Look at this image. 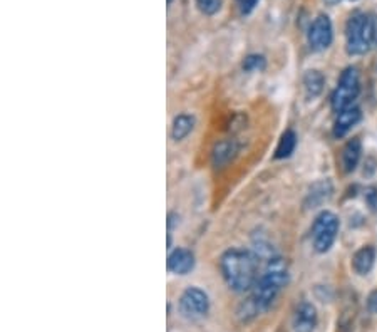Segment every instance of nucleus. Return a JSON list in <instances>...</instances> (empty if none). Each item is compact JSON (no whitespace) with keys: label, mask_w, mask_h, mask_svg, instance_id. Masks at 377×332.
Returning <instances> with one entry per match:
<instances>
[{"label":"nucleus","mask_w":377,"mask_h":332,"mask_svg":"<svg viewBox=\"0 0 377 332\" xmlns=\"http://www.w3.org/2000/svg\"><path fill=\"white\" fill-rule=\"evenodd\" d=\"M295 146H297V135H295L292 129H289V131H285L284 135H282L280 141H278L275 150V158L277 159L289 158L290 154L294 153Z\"/></svg>","instance_id":"dca6fc26"},{"label":"nucleus","mask_w":377,"mask_h":332,"mask_svg":"<svg viewBox=\"0 0 377 332\" xmlns=\"http://www.w3.org/2000/svg\"><path fill=\"white\" fill-rule=\"evenodd\" d=\"M376 262V248L372 245L359 248L352 257V267L359 275H367Z\"/></svg>","instance_id":"f8f14e48"},{"label":"nucleus","mask_w":377,"mask_h":332,"mask_svg":"<svg viewBox=\"0 0 377 332\" xmlns=\"http://www.w3.org/2000/svg\"><path fill=\"white\" fill-rule=\"evenodd\" d=\"M361 93V79H359L357 67H347L342 72L339 84L332 94V109L336 113L354 106V101Z\"/></svg>","instance_id":"20e7f679"},{"label":"nucleus","mask_w":377,"mask_h":332,"mask_svg":"<svg viewBox=\"0 0 377 332\" xmlns=\"http://www.w3.org/2000/svg\"><path fill=\"white\" fill-rule=\"evenodd\" d=\"M325 4H329V6H336V4H339L341 0H324Z\"/></svg>","instance_id":"5701e85b"},{"label":"nucleus","mask_w":377,"mask_h":332,"mask_svg":"<svg viewBox=\"0 0 377 332\" xmlns=\"http://www.w3.org/2000/svg\"><path fill=\"white\" fill-rule=\"evenodd\" d=\"M362 157V145L361 140H357V138H354V140L347 141V145L342 148V170L345 171V173H352V171L357 168L359 161H361Z\"/></svg>","instance_id":"9b49d317"},{"label":"nucleus","mask_w":377,"mask_h":332,"mask_svg":"<svg viewBox=\"0 0 377 332\" xmlns=\"http://www.w3.org/2000/svg\"><path fill=\"white\" fill-rule=\"evenodd\" d=\"M367 309H369V312L377 314V291L372 292L367 299Z\"/></svg>","instance_id":"412c9836"},{"label":"nucleus","mask_w":377,"mask_h":332,"mask_svg":"<svg viewBox=\"0 0 377 332\" xmlns=\"http://www.w3.org/2000/svg\"><path fill=\"white\" fill-rule=\"evenodd\" d=\"M179 309L190 319H198L207 316L210 309L208 296L205 294L201 288L190 287L183 292L181 299H179Z\"/></svg>","instance_id":"423d86ee"},{"label":"nucleus","mask_w":377,"mask_h":332,"mask_svg":"<svg viewBox=\"0 0 377 332\" xmlns=\"http://www.w3.org/2000/svg\"><path fill=\"white\" fill-rule=\"evenodd\" d=\"M325 86V77L322 76V72L319 71H308L303 76V88H306L307 96L310 99H314L322 93Z\"/></svg>","instance_id":"2eb2a0df"},{"label":"nucleus","mask_w":377,"mask_h":332,"mask_svg":"<svg viewBox=\"0 0 377 332\" xmlns=\"http://www.w3.org/2000/svg\"><path fill=\"white\" fill-rule=\"evenodd\" d=\"M237 2L240 6V11H242V14H250V12L255 8L259 0H237Z\"/></svg>","instance_id":"6ab92c4d"},{"label":"nucleus","mask_w":377,"mask_h":332,"mask_svg":"<svg viewBox=\"0 0 377 332\" xmlns=\"http://www.w3.org/2000/svg\"><path fill=\"white\" fill-rule=\"evenodd\" d=\"M195 128V119L190 114H179L174 118L173 126H171V138L174 141H181L190 135Z\"/></svg>","instance_id":"4468645a"},{"label":"nucleus","mask_w":377,"mask_h":332,"mask_svg":"<svg viewBox=\"0 0 377 332\" xmlns=\"http://www.w3.org/2000/svg\"><path fill=\"white\" fill-rule=\"evenodd\" d=\"M361 118L362 113L357 106H350L347 109L341 111V113H337V119L334 123V135L337 138L345 136L361 121Z\"/></svg>","instance_id":"1a4fd4ad"},{"label":"nucleus","mask_w":377,"mask_h":332,"mask_svg":"<svg viewBox=\"0 0 377 332\" xmlns=\"http://www.w3.org/2000/svg\"><path fill=\"white\" fill-rule=\"evenodd\" d=\"M195 267V255L186 248H177L174 252L170 253L168 257V269L173 274L185 275L193 270Z\"/></svg>","instance_id":"9d476101"},{"label":"nucleus","mask_w":377,"mask_h":332,"mask_svg":"<svg viewBox=\"0 0 377 332\" xmlns=\"http://www.w3.org/2000/svg\"><path fill=\"white\" fill-rule=\"evenodd\" d=\"M238 153V146L233 140L220 141L213 150V165L215 166H225L233 159L235 154Z\"/></svg>","instance_id":"ddd939ff"},{"label":"nucleus","mask_w":377,"mask_h":332,"mask_svg":"<svg viewBox=\"0 0 377 332\" xmlns=\"http://www.w3.org/2000/svg\"><path fill=\"white\" fill-rule=\"evenodd\" d=\"M366 200L372 210H377V190L369 188L366 192Z\"/></svg>","instance_id":"aec40b11"},{"label":"nucleus","mask_w":377,"mask_h":332,"mask_svg":"<svg viewBox=\"0 0 377 332\" xmlns=\"http://www.w3.org/2000/svg\"><path fill=\"white\" fill-rule=\"evenodd\" d=\"M243 69H245V71H248V72L263 71V69H265V58H263V55H256V54L248 55V58L243 60Z\"/></svg>","instance_id":"f3484780"},{"label":"nucleus","mask_w":377,"mask_h":332,"mask_svg":"<svg viewBox=\"0 0 377 332\" xmlns=\"http://www.w3.org/2000/svg\"><path fill=\"white\" fill-rule=\"evenodd\" d=\"M166 2H168V4H171V2H173V0H166Z\"/></svg>","instance_id":"b1692460"},{"label":"nucleus","mask_w":377,"mask_h":332,"mask_svg":"<svg viewBox=\"0 0 377 332\" xmlns=\"http://www.w3.org/2000/svg\"><path fill=\"white\" fill-rule=\"evenodd\" d=\"M337 234H339V218L332 211H322L312 227V241H314L315 252H329L337 239Z\"/></svg>","instance_id":"39448f33"},{"label":"nucleus","mask_w":377,"mask_h":332,"mask_svg":"<svg viewBox=\"0 0 377 332\" xmlns=\"http://www.w3.org/2000/svg\"><path fill=\"white\" fill-rule=\"evenodd\" d=\"M220 269L231 291L247 292L259 279V257L248 250L231 248L221 257Z\"/></svg>","instance_id":"f03ea898"},{"label":"nucleus","mask_w":377,"mask_h":332,"mask_svg":"<svg viewBox=\"0 0 377 332\" xmlns=\"http://www.w3.org/2000/svg\"><path fill=\"white\" fill-rule=\"evenodd\" d=\"M196 6L203 14L213 15L220 11L221 7V0H196Z\"/></svg>","instance_id":"a211bd4d"},{"label":"nucleus","mask_w":377,"mask_h":332,"mask_svg":"<svg viewBox=\"0 0 377 332\" xmlns=\"http://www.w3.org/2000/svg\"><path fill=\"white\" fill-rule=\"evenodd\" d=\"M317 326V310L310 302H302L294 317L295 332H314Z\"/></svg>","instance_id":"6e6552de"},{"label":"nucleus","mask_w":377,"mask_h":332,"mask_svg":"<svg viewBox=\"0 0 377 332\" xmlns=\"http://www.w3.org/2000/svg\"><path fill=\"white\" fill-rule=\"evenodd\" d=\"M287 282H289V272H287L285 262L280 258H270L267 269L252 287V296L245 304L248 314L256 316L267 310L277 299L278 292L287 286Z\"/></svg>","instance_id":"f257e3e1"},{"label":"nucleus","mask_w":377,"mask_h":332,"mask_svg":"<svg viewBox=\"0 0 377 332\" xmlns=\"http://www.w3.org/2000/svg\"><path fill=\"white\" fill-rule=\"evenodd\" d=\"M374 47L372 14H354L345 25V49L350 55H362Z\"/></svg>","instance_id":"7ed1b4c3"},{"label":"nucleus","mask_w":377,"mask_h":332,"mask_svg":"<svg viewBox=\"0 0 377 332\" xmlns=\"http://www.w3.org/2000/svg\"><path fill=\"white\" fill-rule=\"evenodd\" d=\"M308 39V46H310L312 51H325L329 46L332 44L334 39V29L332 22L327 15H319L314 22L310 24V29H308L307 34Z\"/></svg>","instance_id":"0eeeda50"},{"label":"nucleus","mask_w":377,"mask_h":332,"mask_svg":"<svg viewBox=\"0 0 377 332\" xmlns=\"http://www.w3.org/2000/svg\"><path fill=\"white\" fill-rule=\"evenodd\" d=\"M372 42L377 47V15L372 14Z\"/></svg>","instance_id":"4be33fe9"}]
</instances>
